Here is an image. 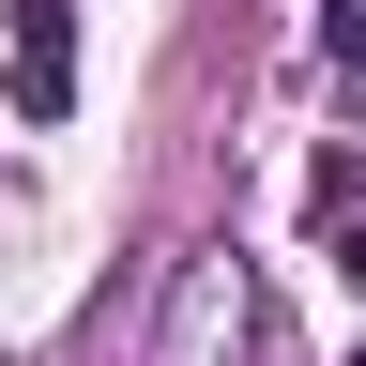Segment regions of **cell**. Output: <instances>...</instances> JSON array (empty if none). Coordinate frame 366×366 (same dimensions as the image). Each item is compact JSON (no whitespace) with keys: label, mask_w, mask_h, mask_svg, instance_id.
I'll list each match as a JSON object with an SVG mask.
<instances>
[{"label":"cell","mask_w":366,"mask_h":366,"mask_svg":"<svg viewBox=\"0 0 366 366\" xmlns=\"http://www.w3.org/2000/svg\"><path fill=\"white\" fill-rule=\"evenodd\" d=\"M351 366H366V351H351Z\"/></svg>","instance_id":"obj_5"},{"label":"cell","mask_w":366,"mask_h":366,"mask_svg":"<svg viewBox=\"0 0 366 366\" xmlns=\"http://www.w3.org/2000/svg\"><path fill=\"white\" fill-rule=\"evenodd\" d=\"M76 107V0H16V122Z\"/></svg>","instance_id":"obj_2"},{"label":"cell","mask_w":366,"mask_h":366,"mask_svg":"<svg viewBox=\"0 0 366 366\" xmlns=\"http://www.w3.org/2000/svg\"><path fill=\"white\" fill-rule=\"evenodd\" d=\"M336 244H351V274H366V214H336Z\"/></svg>","instance_id":"obj_4"},{"label":"cell","mask_w":366,"mask_h":366,"mask_svg":"<svg viewBox=\"0 0 366 366\" xmlns=\"http://www.w3.org/2000/svg\"><path fill=\"white\" fill-rule=\"evenodd\" d=\"M336 92H351V107H366V31L336 16Z\"/></svg>","instance_id":"obj_3"},{"label":"cell","mask_w":366,"mask_h":366,"mask_svg":"<svg viewBox=\"0 0 366 366\" xmlns=\"http://www.w3.org/2000/svg\"><path fill=\"white\" fill-rule=\"evenodd\" d=\"M229 336H244V259L199 244L168 274V320H153V366H229Z\"/></svg>","instance_id":"obj_1"}]
</instances>
